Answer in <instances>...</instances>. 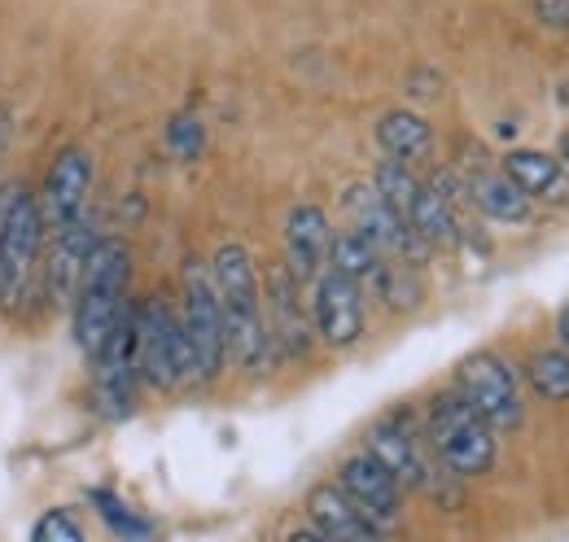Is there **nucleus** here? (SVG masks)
I'll list each match as a JSON object with an SVG mask.
<instances>
[{
  "label": "nucleus",
  "instance_id": "obj_22",
  "mask_svg": "<svg viewBox=\"0 0 569 542\" xmlns=\"http://www.w3.org/2000/svg\"><path fill=\"white\" fill-rule=\"evenodd\" d=\"M526 377L535 385V394L543 403H569V350L566 345H548L535 350L526 363Z\"/></svg>",
  "mask_w": 569,
  "mask_h": 542
},
{
  "label": "nucleus",
  "instance_id": "obj_28",
  "mask_svg": "<svg viewBox=\"0 0 569 542\" xmlns=\"http://www.w3.org/2000/svg\"><path fill=\"white\" fill-rule=\"evenodd\" d=\"M557 345H566L569 350V302L561 307V315H557Z\"/></svg>",
  "mask_w": 569,
  "mask_h": 542
},
{
  "label": "nucleus",
  "instance_id": "obj_18",
  "mask_svg": "<svg viewBox=\"0 0 569 542\" xmlns=\"http://www.w3.org/2000/svg\"><path fill=\"white\" fill-rule=\"evenodd\" d=\"M456 193H447V175H438L433 184H421L417 205H412V232L426 245H451L460 223H456Z\"/></svg>",
  "mask_w": 569,
  "mask_h": 542
},
{
  "label": "nucleus",
  "instance_id": "obj_25",
  "mask_svg": "<svg viewBox=\"0 0 569 542\" xmlns=\"http://www.w3.org/2000/svg\"><path fill=\"white\" fill-rule=\"evenodd\" d=\"M167 144H171V153H176L180 162H193V158L202 153V144H207V132H202V123H198L193 114H180V119H171V128H167Z\"/></svg>",
  "mask_w": 569,
  "mask_h": 542
},
{
  "label": "nucleus",
  "instance_id": "obj_8",
  "mask_svg": "<svg viewBox=\"0 0 569 542\" xmlns=\"http://www.w3.org/2000/svg\"><path fill=\"white\" fill-rule=\"evenodd\" d=\"M97 368V411L106 420H123L132 415L137 406V377H141V363H137V320L132 311H123V320L114 324V333L106 338V345L97 350L92 359Z\"/></svg>",
  "mask_w": 569,
  "mask_h": 542
},
{
  "label": "nucleus",
  "instance_id": "obj_11",
  "mask_svg": "<svg viewBox=\"0 0 569 542\" xmlns=\"http://www.w3.org/2000/svg\"><path fill=\"white\" fill-rule=\"evenodd\" d=\"M338 485L359 503V512L377 525V530H390L403 512V485L399 476L390 473L372 451H359L351 460H342L338 469Z\"/></svg>",
  "mask_w": 569,
  "mask_h": 542
},
{
  "label": "nucleus",
  "instance_id": "obj_26",
  "mask_svg": "<svg viewBox=\"0 0 569 542\" xmlns=\"http://www.w3.org/2000/svg\"><path fill=\"white\" fill-rule=\"evenodd\" d=\"M31 539L36 542H79L83 539V525L74 521L67 508H53V512H44V516L31 525Z\"/></svg>",
  "mask_w": 569,
  "mask_h": 542
},
{
  "label": "nucleus",
  "instance_id": "obj_6",
  "mask_svg": "<svg viewBox=\"0 0 569 542\" xmlns=\"http://www.w3.org/2000/svg\"><path fill=\"white\" fill-rule=\"evenodd\" d=\"M180 329L193 354V385L214 381L223 372L228 345H223V311H219V293H214L211 268L189 259L184 263V289H180Z\"/></svg>",
  "mask_w": 569,
  "mask_h": 542
},
{
  "label": "nucleus",
  "instance_id": "obj_16",
  "mask_svg": "<svg viewBox=\"0 0 569 542\" xmlns=\"http://www.w3.org/2000/svg\"><path fill=\"white\" fill-rule=\"evenodd\" d=\"M307 516L320 539H377L381 530L359 512V503L342 485H316L307 494Z\"/></svg>",
  "mask_w": 569,
  "mask_h": 542
},
{
  "label": "nucleus",
  "instance_id": "obj_13",
  "mask_svg": "<svg viewBox=\"0 0 569 542\" xmlns=\"http://www.w3.org/2000/svg\"><path fill=\"white\" fill-rule=\"evenodd\" d=\"M329 245H333L329 214L311 202L293 205L284 219V268H289V275L298 284H311L329 268Z\"/></svg>",
  "mask_w": 569,
  "mask_h": 542
},
{
  "label": "nucleus",
  "instance_id": "obj_14",
  "mask_svg": "<svg viewBox=\"0 0 569 542\" xmlns=\"http://www.w3.org/2000/svg\"><path fill=\"white\" fill-rule=\"evenodd\" d=\"M92 245H97V232H92V219L88 214H79L74 223L53 232V254H49V268H44V284H49V298L58 307H67L74 298Z\"/></svg>",
  "mask_w": 569,
  "mask_h": 542
},
{
  "label": "nucleus",
  "instance_id": "obj_3",
  "mask_svg": "<svg viewBox=\"0 0 569 542\" xmlns=\"http://www.w3.org/2000/svg\"><path fill=\"white\" fill-rule=\"evenodd\" d=\"M44 214L31 189H4L0 193V311L13 315L27 298V284L40 263L44 245Z\"/></svg>",
  "mask_w": 569,
  "mask_h": 542
},
{
  "label": "nucleus",
  "instance_id": "obj_21",
  "mask_svg": "<svg viewBox=\"0 0 569 542\" xmlns=\"http://www.w3.org/2000/svg\"><path fill=\"white\" fill-rule=\"evenodd\" d=\"M372 189H377V198L386 202V210H390L403 228H412V205H417V193H421V180L408 171V162L386 158V162L377 167V175H372Z\"/></svg>",
  "mask_w": 569,
  "mask_h": 542
},
{
  "label": "nucleus",
  "instance_id": "obj_20",
  "mask_svg": "<svg viewBox=\"0 0 569 542\" xmlns=\"http://www.w3.org/2000/svg\"><path fill=\"white\" fill-rule=\"evenodd\" d=\"M377 144L399 158V162H412V158H426L433 149V132L417 110H390L377 119Z\"/></svg>",
  "mask_w": 569,
  "mask_h": 542
},
{
  "label": "nucleus",
  "instance_id": "obj_9",
  "mask_svg": "<svg viewBox=\"0 0 569 542\" xmlns=\"http://www.w3.org/2000/svg\"><path fill=\"white\" fill-rule=\"evenodd\" d=\"M311 320L325 345L347 350L363 338V284L347 271L325 268L316 275V298H311Z\"/></svg>",
  "mask_w": 569,
  "mask_h": 542
},
{
  "label": "nucleus",
  "instance_id": "obj_2",
  "mask_svg": "<svg viewBox=\"0 0 569 542\" xmlns=\"http://www.w3.org/2000/svg\"><path fill=\"white\" fill-rule=\"evenodd\" d=\"M128 271H132V254L123 241L114 237H97L79 289H74V341L88 359H97V350L106 345V338L114 333V324L128 311Z\"/></svg>",
  "mask_w": 569,
  "mask_h": 542
},
{
  "label": "nucleus",
  "instance_id": "obj_30",
  "mask_svg": "<svg viewBox=\"0 0 569 542\" xmlns=\"http://www.w3.org/2000/svg\"><path fill=\"white\" fill-rule=\"evenodd\" d=\"M561 162H566V167H569V128H566V132H561Z\"/></svg>",
  "mask_w": 569,
  "mask_h": 542
},
{
  "label": "nucleus",
  "instance_id": "obj_7",
  "mask_svg": "<svg viewBox=\"0 0 569 542\" xmlns=\"http://www.w3.org/2000/svg\"><path fill=\"white\" fill-rule=\"evenodd\" d=\"M456 390L465 394V403L473 406L496 433H512L521 424V394H517V377L512 368L491 354V350H478L460 363L456 372Z\"/></svg>",
  "mask_w": 569,
  "mask_h": 542
},
{
  "label": "nucleus",
  "instance_id": "obj_19",
  "mask_svg": "<svg viewBox=\"0 0 569 542\" xmlns=\"http://www.w3.org/2000/svg\"><path fill=\"white\" fill-rule=\"evenodd\" d=\"M469 198L473 205L496 219V223H526L530 219V198L503 175V171H487V175H473L469 180Z\"/></svg>",
  "mask_w": 569,
  "mask_h": 542
},
{
  "label": "nucleus",
  "instance_id": "obj_5",
  "mask_svg": "<svg viewBox=\"0 0 569 542\" xmlns=\"http://www.w3.org/2000/svg\"><path fill=\"white\" fill-rule=\"evenodd\" d=\"M137 320V363L153 390H176L193 381V354L180 329V311H171L162 298H144L132 311Z\"/></svg>",
  "mask_w": 569,
  "mask_h": 542
},
{
  "label": "nucleus",
  "instance_id": "obj_29",
  "mask_svg": "<svg viewBox=\"0 0 569 542\" xmlns=\"http://www.w3.org/2000/svg\"><path fill=\"white\" fill-rule=\"evenodd\" d=\"M4 136H9V110L0 106V144H4Z\"/></svg>",
  "mask_w": 569,
  "mask_h": 542
},
{
  "label": "nucleus",
  "instance_id": "obj_24",
  "mask_svg": "<svg viewBox=\"0 0 569 542\" xmlns=\"http://www.w3.org/2000/svg\"><path fill=\"white\" fill-rule=\"evenodd\" d=\"M88 499L97 503V512H101V521L110 525V534H119V539H149V534H153V525H149V521H141V516H137L128 503H119L114 494L92 490Z\"/></svg>",
  "mask_w": 569,
  "mask_h": 542
},
{
  "label": "nucleus",
  "instance_id": "obj_23",
  "mask_svg": "<svg viewBox=\"0 0 569 542\" xmlns=\"http://www.w3.org/2000/svg\"><path fill=\"white\" fill-rule=\"evenodd\" d=\"M386 263V254L363 237V232H356V228H347V232H338L333 237V245H329V268L347 271L351 280H372L377 275V268Z\"/></svg>",
  "mask_w": 569,
  "mask_h": 542
},
{
  "label": "nucleus",
  "instance_id": "obj_1",
  "mask_svg": "<svg viewBox=\"0 0 569 542\" xmlns=\"http://www.w3.org/2000/svg\"><path fill=\"white\" fill-rule=\"evenodd\" d=\"M214 293H219V311H223V345L228 359H237V368L246 372H263V363L272 359V341L263 324V289L254 263L241 245H223L211 263Z\"/></svg>",
  "mask_w": 569,
  "mask_h": 542
},
{
  "label": "nucleus",
  "instance_id": "obj_17",
  "mask_svg": "<svg viewBox=\"0 0 569 542\" xmlns=\"http://www.w3.org/2000/svg\"><path fill=\"white\" fill-rule=\"evenodd\" d=\"M363 451H372L390 473L399 476V485H429V464L426 455H421V446H417V438L403 429V424H377L372 433H368V446Z\"/></svg>",
  "mask_w": 569,
  "mask_h": 542
},
{
  "label": "nucleus",
  "instance_id": "obj_27",
  "mask_svg": "<svg viewBox=\"0 0 569 542\" xmlns=\"http://www.w3.org/2000/svg\"><path fill=\"white\" fill-rule=\"evenodd\" d=\"M539 13L548 18V22H569V0H539Z\"/></svg>",
  "mask_w": 569,
  "mask_h": 542
},
{
  "label": "nucleus",
  "instance_id": "obj_10",
  "mask_svg": "<svg viewBox=\"0 0 569 542\" xmlns=\"http://www.w3.org/2000/svg\"><path fill=\"white\" fill-rule=\"evenodd\" d=\"M88 193H92V153L88 149H62L53 158V167L44 171V184L36 193L40 214H44V228H67L79 214H88Z\"/></svg>",
  "mask_w": 569,
  "mask_h": 542
},
{
  "label": "nucleus",
  "instance_id": "obj_4",
  "mask_svg": "<svg viewBox=\"0 0 569 542\" xmlns=\"http://www.w3.org/2000/svg\"><path fill=\"white\" fill-rule=\"evenodd\" d=\"M429 446L456 476H487L496 469V429L465 403L460 390L438 394L429 406Z\"/></svg>",
  "mask_w": 569,
  "mask_h": 542
},
{
  "label": "nucleus",
  "instance_id": "obj_12",
  "mask_svg": "<svg viewBox=\"0 0 569 542\" xmlns=\"http://www.w3.org/2000/svg\"><path fill=\"white\" fill-rule=\"evenodd\" d=\"M263 324L277 359H302L311 345V315L302 311V284L289 275V268H277L268 275L263 293Z\"/></svg>",
  "mask_w": 569,
  "mask_h": 542
},
{
  "label": "nucleus",
  "instance_id": "obj_15",
  "mask_svg": "<svg viewBox=\"0 0 569 542\" xmlns=\"http://www.w3.org/2000/svg\"><path fill=\"white\" fill-rule=\"evenodd\" d=\"M503 175L535 202H566L569 198V175L566 162L557 153H543V149H508L503 153Z\"/></svg>",
  "mask_w": 569,
  "mask_h": 542
}]
</instances>
